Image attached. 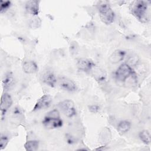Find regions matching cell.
Returning a JSON list of instances; mask_svg holds the SVG:
<instances>
[{
	"mask_svg": "<svg viewBox=\"0 0 151 151\" xmlns=\"http://www.w3.org/2000/svg\"><path fill=\"white\" fill-rule=\"evenodd\" d=\"M57 83L60 87L67 91H74L77 90V86L75 83L71 79L62 77L59 78L57 80Z\"/></svg>",
	"mask_w": 151,
	"mask_h": 151,
	"instance_id": "8992f818",
	"label": "cell"
},
{
	"mask_svg": "<svg viewBox=\"0 0 151 151\" xmlns=\"http://www.w3.org/2000/svg\"><path fill=\"white\" fill-rule=\"evenodd\" d=\"M24 147L26 150L35 151L38 149L39 142L37 140H29L25 143Z\"/></svg>",
	"mask_w": 151,
	"mask_h": 151,
	"instance_id": "2e32d148",
	"label": "cell"
},
{
	"mask_svg": "<svg viewBox=\"0 0 151 151\" xmlns=\"http://www.w3.org/2000/svg\"><path fill=\"white\" fill-rule=\"evenodd\" d=\"M8 143V138L6 136L1 135L0 139V149H4Z\"/></svg>",
	"mask_w": 151,
	"mask_h": 151,
	"instance_id": "d6986e66",
	"label": "cell"
},
{
	"mask_svg": "<svg viewBox=\"0 0 151 151\" xmlns=\"http://www.w3.org/2000/svg\"><path fill=\"white\" fill-rule=\"evenodd\" d=\"M126 52L124 51L117 50L114 51L110 56L109 61L113 64H116L122 61L125 56Z\"/></svg>",
	"mask_w": 151,
	"mask_h": 151,
	"instance_id": "7c38bea8",
	"label": "cell"
},
{
	"mask_svg": "<svg viewBox=\"0 0 151 151\" xmlns=\"http://www.w3.org/2000/svg\"><path fill=\"white\" fill-rule=\"evenodd\" d=\"M11 2L9 1H1V8L0 12L1 13L5 12L11 6Z\"/></svg>",
	"mask_w": 151,
	"mask_h": 151,
	"instance_id": "ac0fdd59",
	"label": "cell"
},
{
	"mask_svg": "<svg viewBox=\"0 0 151 151\" xmlns=\"http://www.w3.org/2000/svg\"><path fill=\"white\" fill-rule=\"evenodd\" d=\"M131 127V123L127 120H122L117 125V130L121 134L127 133Z\"/></svg>",
	"mask_w": 151,
	"mask_h": 151,
	"instance_id": "5bb4252c",
	"label": "cell"
},
{
	"mask_svg": "<svg viewBox=\"0 0 151 151\" xmlns=\"http://www.w3.org/2000/svg\"><path fill=\"white\" fill-rule=\"evenodd\" d=\"M94 66V64L93 62L91 60L87 58H81L77 63V67L78 70L85 72L91 71Z\"/></svg>",
	"mask_w": 151,
	"mask_h": 151,
	"instance_id": "9c48e42d",
	"label": "cell"
},
{
	"mask_svg": "<svg viewBox=\"0 0 151 151\" xmlns=\"http://www.w3.org/2000/svg\"><path fill=\"white\" fill-rule=\"evenodd\" d=\"M147 10V5L145 1H136L133 2L132 5V13L141 22L146 21Z\"/></svg>",
	"mask_w": 151,
	"mask_h": 151,
	"instance_id": "3957f363",
	"label": "cell"
},
{
	"mask_svg": "<svg viewBox=\"0 0 151 151\" xmlns=\"http://www.w3.org/2000/svg\"><path fill=\"white\" fill-rule=\"evenodd\" d=\"M63 113L68 117H73L76 114V110L74 102L71 100H65L58 104Z\"/></svg>",
	"mask_w": 151,
	"mask_h": 151,
	"instance_id": "5b68a950",
	"label": "cell"
},
{
	"mask_svg": "<svg viewBox=\"0 0 151 151\" xmlns=\"http://www.w3.org/2000/svg\"><path fill=\"white\" fill-rule=\"evenodd\" d=\"M42 81L47 85L50 87H54L57 83V78L54 73L50 71H47L43 74L42 76Z\"/></svg>",
	"mask_w": 151,
	"mask_h": 151,
	"instance_id": "30bf717a",
	"label": "cell"
},
{
	"mask_svg": "<svg viewBox=\"0 0 151 151\" xmlns=\"http://www.w3.org/2000/svg\"><path fill=\"white\" fill-rule=\"evenodd\" d=\"M42 123L44 126L48 129L59 128L63 126V121L60 119V113L57 109L50 111L44 117Z\"/></svg>",
	"mask_w": 151,
	"mask_h": 151,
	"instance_id": "6da1fadb",
	"label": "cell"
},
{
	"mask_svg": "<svg viewBox=\"0 0 151 151\" xmlns=\"http://www.w3.org/2000/svg\"><path fill=\"white\" fill-rule=\"evenodd\" d=\"M90 110L91 112L96 113L99 110V107L96 106V105H93V106H91L90 107Z\"/></svg>",
	"mask_w": 151,
	"mask_h": 151,
	"instance_id": "44dd1931",
	"label": "cell"
},
{
	"mask_svg": "<svg viewBox=\"0 0 151 151\" xmlns=\"http://www.w3.org/2000/svg\"><path fill=\"white\" fill-rule=\"evenodd\" d=\"M134 73L132 67L126 63L121 64L116 71V79L121 82H124Z\"/></svg>",
	"mask_w": 151,
	"mask_h": 151,
	"instance_id": "277c9868",
	"label": "cell"
},
{
	"mask_svg": "<svg viewBox=\"0 0 151 151\" xmlns=\"http://www.w3.org/2000/svg\"><path fill=\"white\" fill-rule=\"evenodd\" d=\"M25 9L28 13L33 15H37L39 12V1H29L25 4Z\"/></svg>",
	"mask_w": 151,
	"mask_h": 151,
	"instance_id": "8fae6325",
	"label": "cell"
},
{
	"mask_svg": "<svg viewBox=\"0 0 151 151\" xmlns=\"http://www.w3.org/2000/svg\"><path fill=\"white\" fill-rule=\"evenodd\" d=\"M98 9L100 18L103 23L109 25L114 21V12L107 1H101L99 3Z\"/></svg>",
	"mask_w": 151,
	"mask_h": 151,
	"instance_id": "7a4b0ae2",
	"label": "cell"
},
{
	"mask_svg": "<svg viewBox=\"0 0 151 151\" xmlns=\"http://www.w3.org/2000/svg\"><path fill=\"white\" fill-rule=\"evenodd\" d=\"M24 71L27 74H33L37 72L38 70V66L37 64L33 61H25L22 65Z\"/></svg>",
	"mask_w": 151,
	"mask_h": 151,
	"instance_id": "4fadbf2b",
	"label": "cell"
},
{
	"mask_svg": "<svg viewBox=\"0 0 151 151\" xmlns=\"http://www.w3.org/2000/svg\"><path fill=\"white\" fill-rule=\"evenodd\" d=\"M12 104V99L11 96L7 93L2 94L1 100L0 109L2 115L4 114L6 111L11 107Z\"/></svg>",
	"mask_w": 151,
	"mask_h": 151,
	"instance_id": "ba28073f",
	"label": "cell"
},
{
	"mask_svg": "<svg viewBox=\"0 0 151 151\" xmlns=\"http://www.w3.org/2000/svg\"><path fill=\"white\" fill-rule=\"evenodd\" d=\"M139 137L144 143L147 145L150 143V134L148 130H143L141 131L139 134Z\"/></svg>",
	"mask_w": 151,
	"mask_h": 151,
	"instance_id": "e0dca14e",
	"label": "cell"
},
{
	"mask_svg": "<svg viewBox=\"0 0 151 151\" xmlns=\"http://www.w3.org/2000/svg\"><path fill=\"white\" fill-rule=\"evenodd\" d=\"M14 83V79L12 77L8 76L5 78V88H8L10 87V86H12Z\"/></svg>",
	"mask_w": 151,
	"mask_h": 151,
	"instance_id": "ffe728a7",
	"label": "cell"
},
{
	"mask_svg": "<svg viewBox=\"0 0 151 151\" xmlns=\"http://www.w3.org/2000/svg\"><path fill=\"white\" fill-rule=\"evenodd\" d=\"M91 71H92L94 76L98 81H101L105 80L106 74L104 70H101L100 68H95V67L94 66Z\"/></svg>",
	"mask_w": 151,
	"mask_h": 151,
	"instance_id": "9a60e30c",
	"label": "cell"
},
{
	"mask_svg": "<svg viewBox=\"0 0 151 151\" xmlns=\"http://www.w3.org/2000/svg\"><path fill=\"white\" fill-rule=\"evenodd\" d=\"M52 102V97L49 94H44L40 98L35 104L33 111H38L49 107Z\"/></svg>",
	"mask_w": 151,
	"mask_h": 151,
	"instance_id": "52a82bcc",
	"label": "cell"
}]
</instances>
